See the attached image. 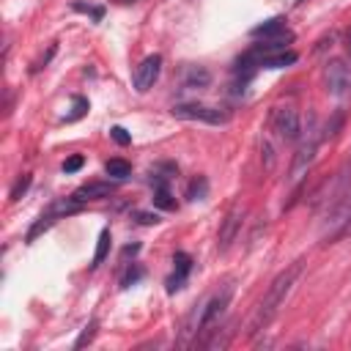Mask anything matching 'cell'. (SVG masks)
I'll list each match as a JSON object with an SVG mask.
<instances>
[{"label": "cell", "instance_id": "6da1fadb", "mask_svg": "<svg viewBox=\"0 0 351 351\" xmlns=\"http://www.w3.org/2000/svg\"><path fill=\"white\" fill-rule=\"evenodd\" d=\"M302 274V261H293L291 266H285L271 282H269V288H266V293H263V299H261V304H258V310H255V315H252V321H250V335H258V332H263L271 321H274V315L280 313V307L285 304V299H288V293H291V288H293V282H296V277Z\"/></svg>", "mask_w": 351, "mask_h": 351}, {"label": "cell", "instance_id": "7a4b0ae2", "mask_svg": "<svg viewBox=\"0 0 351 351\" xmlns=\"http://www.w3.org/2000/svg\"><path fill=\"white\" fill-rule=\"evenodd\" d=\"M230 296H233V288L230 285H222L203 307H200V315H197V335L203 340V335H211L219 329V318L225 315L228 304H230Z\"/></svg>", "mask_w": 351, "mask_h": 351}, {"label": "cell", "instance_id": "3957f363", "mask_svg": "<svg viewBox=\"0 0 351 351\" xmlns=\"http://www.w3.org/2000/svg\"><path fill=\"white\" fill-rule=\"evenodd\" d=\"M173 115L181 121H200V123H211V126H222L228 123V112L208 107V104H197V101H186V104H176Z\"/></svg>", "mask_w": 351, "mask_h": 351}, {"label": "cell", "instance_id": "277c9868", "mask_svg": "<svg viewBox=\"0 0 351 351\" xmlns=\"http://www.w3.org/2000/svg\"><path fill=\"white\" fill-rule=\"evenodd\" d=\"M318 140H321V134L315 129H310L307 137L299 143V148L293 154V162H291V176H288L291 181H302L307 176V170H310V165L315 159V151H318Z\"/></svg>", "mask_w": 351, "mask_h": 351}, {"label": "cell", "instance_id": "5b68a950", "mask_svg": "<svg viewBox=\"0 0 351 351\" xmlns=\"http://www.w3.org/2000/svg\"><path fill=\"white\" fill-rule=\"evenodd\" d=\"M324 80H326V90L337 99L351 96V66L346 60H329L324 69Z\"/></svg>", "mask_w": 351, "mask_h": 351}, {"label": "cell", "instance_id": "8992f818", "mask_svg": "<svg viewBox=\"0 0 351 351\" xmlns=\"http://www.w3.org/2000/svg\"><path fill=\"white\" fill-rule=\"evenodd\" d=\"M271 129L277 132V137L282 140H296L299 132H302V123H299V112L293 107H274L271 110Z\"/></svg>", "mask_w": 351, "mask_h": 351}, {"label": "cell", "instance_id": "52a82bcc", "mask_svg": "<svg viewBox=\"0 0 351 351\" xmlns=\"http://www.w3.org/2000/svg\"><path fill=\"white\" fill-rule=\"evenodd\" d=\"M351 222V189L346 195H340L329 208H326V219H324V230L329 236H335L337 230H343Z\"/></svg>", "mask_w": 351, "mask_h": 351}, {"label": "cell", "instance_id": "ba28073f", "mask_svg": "<svg viewBox=\"0 0 351 351\" xmlns=\"http://www.w3.org/2000/svg\"><path fill=\"white\" fill-rule=\"evenodd\" d=\"M159 71H162V55H148L137 69H134V90L137 93H145L148 88H154V82L159 80Z\"/></svg>", "mask_w": 351, "mask_h": 351}, {"label": "cell", "instance_id": "9c48e42d", "mask_svg": "<svg viewBox=\"0 0 351 351\" xmlns=\"http://www.w3.org/2000/svg\"><path fill=\"white\" fill-rule=\"evenodd\" d=\"M252 38H263V41H280V44H288L293 41V33L288 30L285 19L282 16H274V19H266L263 25L252 27Z\"/></svg>", "mask_w": 351, "mask_h": 351}, {"label": "cell", "instance_id": "30bf717a", "mask_svg": "<svg viewBox=\"0 0 351 351\" xmlns=\"http://www.w3.org/2000/svg\"><path fill=\"white\" fill-rule=\"evenodd\" d=\"M241 219H244V208H241V206H233V208L225 214L222 228H219V241H217V247H219L222 252L236 241V236H239V230H241Z\"/></svg>", "mask_w": 351, "mask_h": 351}, {"label": "cell", "instance_id": "8fae6325", "mask_svg": "<svg viewBox=\"0 0 351 351\" xmlns=\"http://www.w3.org/2000/svg\"><path fill=\"white\" fill-rule=\"evenodd\" d=\"M115 192V186L110 181H90V184H82L71 197L77 203H88V200H101V197H110Z\"/></svg>", "mask_w": 351, "mask_h": 351}, {"label": "cell", "instance_id": "7c38bea8", "mask_svg": "<svg viewBox=\"0 0 351 351\" xmlns=\"http://www.w3.org/2000/svg\"><path fill=\"white\" fill-rule=\"evenodd\" d=\"M173 263H176V271H173V277L167 280V291H170V293L184 285V280H186V274H189V269H192V258H189L186 252H176Z\"/></svg>", "mask_w": 351, "mask_h": 351}, {"label": "cell", "instance_id": "4fadbf2b", "mask_svg": "<svg viewBox=\"0 0 351 351\" xmlns=\"http://www.w3.org/2000/svg\"><path fill=\"white\" fill-rule=\"evenodd\" d=\"M104 173L110 176V178H126V176H132V165L126 162V159H110L107 165H104Z\"/></svg>", "mask_w": 351, "mask_h": 351}, {"label": "cell", "instance_id": "5bb4252c", "mask_svg": "<svg viewBox=\"0 0 351 351\" xmlns=\"http://www.w3.org/2000/svg\"><path fill=\"white\" fill-rule=\"evenodd\" d=\"M110 230L104 228L101 233H99V244H96V252H93V266H99L104 258H107V252H110Z\"/></svg>", "mask_w": 351, "mask_h": 351}, {"label": "cell", "instance_id": "9a60e30c", "mask_svg": "<svg viewBox=\"0 0 351 351\" xmlns=\"http://www.w3.org/2000/svg\"><path fill=\"white\" fill-rule=\"evenodd\" d=\"M154 203H156L159 208H173V206H176V200L170 197V189H167V184H159V186L154 189Z\"/></svg>", "mask_w": 351, "mask_h": 351}, {"label": "cell", "instance_id": "2e32d148", "mask_svg": "<svg viewBox=\"0 0 351 351\" xmlns=\"http://www.w3.org/2000/svg\"><path fill=\"white\" fill-rule=\"evenodd\" d=\"M184 82H186L189 88H203V85L208 82V71H206V69H197V66H192V69H189V77H186Z\"/></svg>", "mask_w": 351, "mask_h": 351}, {"label": "cell", "instance_id": "e0dca14e", "mask_svg": "<svg viewBox=\"0 0 351 351\" xmlns=\"http://www.w3.org/2000/svg\"><path fill=\"white\" fill-rule=\"evenodd\" d=\"M206 189H208V181L200 176V178H195V181L189 184V189H186V197H189V200H200V197L206 195Z\"/></svg>", "mask_w": 351, "mask_h": 351}, {"label": "cell", "instance_id": "ac0fdd59", "mask_svg": "<svg viewBox=\"0 0 351 351\" xmlns=\"http://www.w3.org/2000/svg\"><path fill=\"white\" fill-rule=\"evenodd\" d=\"M93 335H96V321H90L85 329H82V335L77 337V343H74V348H82L85 343H90L93 340Z\"/></svg>", "mask_w": 351, "mask_h": 351}, {"label": "cell", "instance_id": "d6986e66", "mask_svg": "<svg viewBox=\"0 0 351 351\" xmlns=\"http://www.w3.org/2000/svg\"><path fill=\"white\" fill-rule=\"evenodd\" d=\"M82 162H85V159H82L80 154H74V156H69V159L63 162V173H77V170L82 167Z\"/></svg>", "mask_w": 351, "mask_h": 351}, {"label": "cell", "instance_id": "ffe728a7", "mask_svg": "<svg viewBox=\"0 0 351 351\" xmlns=\"http://www.w3.org/2000/svg\"><path fill=\"white\" fill-rule=\"evenodd\" d=\"M27 186H30V176L25 173V176H22V178L14 184V189H11V200H19V195H22Z\"/></svg>", "mask_w": 351, "mask_h": 351}, {"label": "cell", "instance_id": "44dd1931", "mask_svg": "<svg viewBox=\"0 0 351 351\" xmlns=\"http://www.w3.org/2000/svg\"><path fill=\"white\" fill-rule=\"evenodd\" d=\"M85 110H88V101H85V99H74V112H69V115H66V121H77Z\"/></svg>", "mask_w": 351, "mask_h": 351}, {"label": "cell", "instance_id": "7402d4cb", "mask_svg": "<svg viewBox=\"0 0 351 351\" xmlns=\"http://www.w3.org/2000/svg\"><path fill=\"white\" fill-rule=\"evenodd\" d=\"M110 134H112V140H115L118 145H126V143L132 140V137L126 134V129H123V126H112V129H110Z\"/></svg>", "mask_w": 351, "mask_h": 351}, {"label": "cell", "instance_id": "603a6c76", "mask_svg": "<svg viewBox=\"0 0 351 351\" xmlns=\"http://www.w3.org/2000/svg\"><path fill=\"white\" fill-rule=\"evenodd\" d=\"M74 11H85V14H90V16L96 19V22H99V19H101V14H104L101 8H93V5H85V3H74Z\"/></svg>", "mask_w": 351, "mask_h": 351}, {"label": "cell", "instance_id": "cb8c5ba5", "mask_svg": "<svg viewBox=\"0 0 351 351\" xmlns=\"http://www.w3.org/2000/svg\"><path fill=\"white\" fill-rule=\"evenodd\" d=\"M340 123H343V115H335V118H332V121L326 123V132H324V137H335V134H337L335 129H337Z\"/></svg>", "mask_w": 351, "mask_h": 351}, {"label": "cell", "instance_id": "d4e9b609", "mask_svg": "<svg viewBox=\"0 0 351 351\" xmlns=\"http://www.w3.org/2000/svg\"><path fill=\"white\" fill-rule=\"evenodd\" d=\"M134 219H137V222H143V225H156V222H159V217H156V214H145V211H137V214H134Z\"/></svg>", "mask_w": 351, "mask_h": 351}, {"label": "cell", "instance_id": "484cf974", "mask_svg": "<svg viewBox=\"0 0 351 351\" xmlns=\"http://www.w3.org/2000/svg\"><path fill=\"white\" fill-rule=\"evenodd\" d=\"M346 47H348V52H351V30H348V38H346Z\"/></svg>", "mask_w": 351, "mask_h": 351}]
</instances>
